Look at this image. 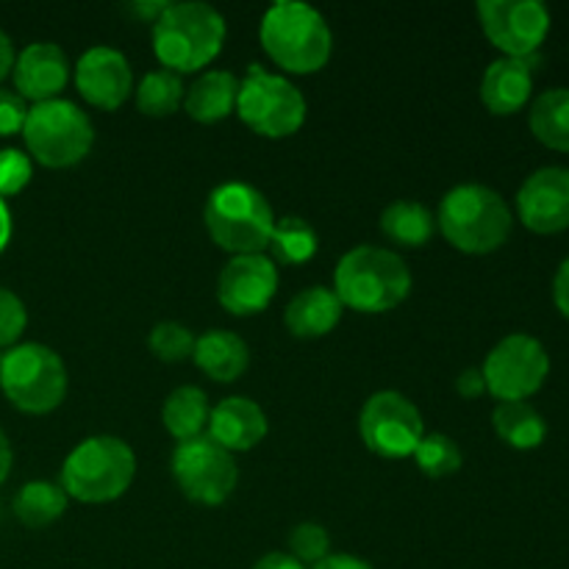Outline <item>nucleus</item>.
Instances as JSON below:
<instances>
[{
	"label": "nucleus",
	"mask_w": 569,
	"mask_h": 569,
	"mask_svg": "<svg viewBox=\"0 0 569 569\" xmlns=\"http://www.w3.org/2000/svg\"><path fill=\"white\" fill-rule=\"evenodd\" d=\"M289 550L300 565H320L322 559L331 556V537L322 526L317 522H300V526L292 528L289 533Z\"/></svg>",
	"instance_id": "obj_32"
},
{
	"label": "nucleus",
	"mask_w": 569,
	"mask_h": 569,
	"mask_svg": "<svg viewBox=\"0 0 569 569\" xmlns=\"http://www.w3.org/2000/svg\"><path fill=\"white\" fill-rule=\"evenodd\" d=\"M14 92L22 100L48 103L70 81V59L56 42H31L14 59Z\"/></svg>",
	"instance_id": "obj_17"
},
{
	"label": "nucleus",
	"mask_w": 569,
	"mask_h": 569,
	"mask_svg": "<svg viewBox=\"0 0 569 569\" xmlns=\"http://www.w3.org/2000/svg\"><path fill=\"white\" fill-rule=\"evenodd\" d=\"M553 300H556V309H559L569 320V259H565V264H561L559 272H556Z\"/></svg>",
	"instance_id": "obj_37"
},
{
	"label": "nucleus",
	"mask_w": 569,
	"mask_h": 569,
	"mask_svg": "<svg viewBox=\"0 0 569 569\" xmlns=\"http://www.w3.org/2000/svg\"><path fill=\"white\" fill-rule=\"evenodd\" d=\"M203 220L214 244L231 256L264 253L276 226L270 200L244 181H228L211 189Z\"/></svg>",
	"instance_id": "obj_6"
},
{
	"label": "nucleus",
	"mask_w": 569,
	"mask_h": 569,
	"mask_svg": "<svg viewBox=\"0 0 569 569\" xmlns=\"http://www.w3.org/2000/svg\"><path fill=\"white\" fill-rule=\"evenodd\" d=\"M315 569H372L367 561L356 559V556H348V553H339V556H328V559H322L320 565H315Z\"/></svg>",
	"instance_id": "obj_39"
},
{
	"label": "nucleus",
	"mask_w": 569,
	"mask_h": 569,
	"mask_svg": "<svg viewBox=\"0 0 569 569\" xmlns=\"http://www.w3.org/2000/svg\"><path fill=\"white\" fill-rule=\"evenodd\" d=\"M67 367L53 348L39 342L14 345L3 353L0 389L14 409L26 415H50L67 398Z\"/></svg>",
	"instance_id": "obj_7"
},
{
	"label": "nucleus",
	"mask_w": 569,
	"mask_h": 569,
	"mask_svg": "<svg viewBox=\"0 0 569 569\" xmlns=\"http://www.w3.org/2000/svg\"><path fill=\"white\" fill-rule=\"evenodd\" d=\"M533 137L550 150L569 153V89H548L531 106Z\"/></svg>",
	"instance_id": "obj_27"
},
{
	"label": "nucleus",
	"mask_w": 569,
	"mask_h": 569,
	"mask_svg": "<svg viewBox=\"0 0 569 569\" xmlns=\"http://www.w3.org/2000/svg\"><path fill=\"white\" fill-rule=\"evenodd\" d=\"M14 59H17V53H14V44H11L9 33L0 31V83H3V78L14 70Z\"/></svg>",
	"instance_id": "obj_40"
},
{
	"label": "nucleus",
	"mask_w": 569,
	"mask_h": 569,
	"mask_svg": "<svg viewBox=\"0 0 569 569\" xmlns=\"http://www.w3.org/2000/svg\"><path fill=\"white\" fill-rule=\"evenodd\" d=\"M28 100H22L14 89L0 87V137H14L22 133L28 120Z\"/></svg>",
	"instance_id": "obj_35"
},
{
	"label": "nucleus",
	"mask_w": 569,
	"mask_h": 569,
	"mask_svg": "<svg viewBox=\"0 0 569 569\" xmlns=\"http://www.w3.org/2000/svg\"><path fill=\"white\" fill-rule=\"evenodd\" d=\"M226 17L209 3H170L153 22V50L164 70L187 76L209 67L226 44Z\"/></svg>",
	"instance_id": "obj_2"
},
{
	"label": "nucleus",
	"mask_w": 569,
	"mask_h": 569,
	"mask_svg": "<svg viewBox=\"0 0 569 569\" xmlns=\"http://www.w3.org/2000/svg\"><path fill=\"white\" fill-rule=\"evenodd\" d=\"M437 226L456 250L487 256L503 248L509 239L511 211L495 189L483 183H461L442 198Z\"/></svg>",
	"instance_id": "obj_4"
},
{
	"label": "nucleus",
	"mask_w": 569,
	"mask_h": 569,
	"mask_svg": "<svg viewBox=\"0 0 569 569\" xmlns=\"http://www.w3.org/2000/svg\"><path fill=\"white\" fill-rule=\"evenodd\" d=\"M148 348L156 359L167 361V365H178V361L192 359L194 353V333L189 331L181 322H159V326L150 331Z\"/></svg>",
	"instance_id": "obj_31"
},
{
	"label": "nucleus",
	"mask_w": 569,
	"mask_h": 569,
	"mask_svg": "<svg viewBox=\"0 0 569 569\" xmlns=\"http://www.w3.org/2000/svg\"><path fill=\"white\" fill-rule=\"evenodd\" d=\"M267 428L270 426H267V415L261 411V406L237 395V398L220 400L211 409L206 437L228 453H248L256 445H261V439L267 437Z\"/></svg>",
	"instance_id": "obj_18"
},
{
	"label": "nucleus",
	"mask_w": 569,
	"mask_h": 569,
	"mask_svg": "<svg viewBox=\"0 0 569 569\" xmlns=\"http://www.w3.org/2000/svg\"><path fill=\"white\" fill-rule=\"evenodd\" d=\"M76 89L94 109L117 111L133 92L131 64L120 50L94 44L78 59Z\"/></svg>",
	"instance_id": "obj_15"
},
{
	"label": "nucleus",
	"mask_w": 569,
	"mask_h": 569,
	"mask_svg": "<svg viewBox=\"0 0 569 569\" xmlns=\"http://www.w3.org/2000/svg\"><path fill=\"white\" fill-rule=\"evenodd\" d=\"M194 365L217 383H233L250 367V350L239 333L211 328L194 339Z\"/></svg>",
	"instance_id": "obj_21"
},
{
	"label": "nucleus",
	"mask_w": 569,
	"mask_h": 569,
	"mask_svg": "<svg viewBox=\"0 0 569 569\" xmlns=\"http://www.w3.org/2000/svg\"><path fill=\"white\" fill-rule=\"evenodd\" d=\"M167 6H170V3H133L131 11H137V14H142V20L156 22L161 14H164Z\"/></svg>",
	"instance_id": "obj_43"
},
{
	"label": "nucleus",
	"mask_w": 569,
	"mask_h": 569,
	"mask_svg": "<svg viewBox=\"0 0 569 569\" xmlns=\"http://www.w3.org/2000/svg\"><path fill=\"white\" fill-rule=\"evenodd\" d=\"M333 292L359 315H383L409 298L411 270L395 250L359 244L339 259Z\"/></svg>",
	"instance_id": "obj_1"
},
{
	"label": "nucleus",
	"mask_w": 569,
	"mask_h": 569,
	"mask_svg": "<svg viewBox=\"0 0 569 569\" xmlns=\"http://www.w3.org/2000/svg\"><path fill=\"white\" fill-rule=\"evenodd\" d=\"M342 311L345 306L342 300L337 298L333 289L309 287L289 300L287 311H283V322H287L292 337L320 339V337H328V333L339 326Z\"/></svg>",
	"instance_id": "obj_20"
},
{
	"label": "nucleus",
	"mask_w": 569,
	"mask_h": 569,
	"mask_svg": "<svg viewBox=\"0 0 569 569\" xmlns=\"http://www.w3.org/2000/svg\"><path fill=\"white\" fill-rule=\"evenodd\" d=\"M278 292V267L270 256H233L217 281V300L233 317L261 315Z\"/></svg>",
	"instance_id": "obj_14"
},
{
	"label": "nucleus",
	"mask_w": 569,
	"mask_h": 569,
	"mask_svg": "<svg viewBox=\"0 0 569 569\" xmlns=\"http://www.w3.org/2000/svg\"><path fill=\"white\" fill-rule=\"evenodd\" d=\"M170 470L178 489L200 506L226 503L239 483V467L233 461V453L222 450L209 437L178 442Z\"/></svg>",
	"instance_id": "obj_11"
},
{
	"label": "nucleus",
	"mask_w": 569,
	"mask_h": 569,
	"mask_svg": "<svg viewBox=\"0 0 569 569\" xmlns=\"http://www.w3.org/2000/svg\"><path fill=\"white\" fill-rule=\"evenodd\" d=\"M517 211L528 231L561 233L569 228V170L542 167L517 192Z\"/></svg>",
	"instance_id": "obj_16"
},
{
	"label": "nucleus",
	"mask_w": 569,
	"mask_h": 569,
	"mask_svg": "<svg viewBox=\"0 0 569 569\" xmlns=\"http://www.w3.org/2000/svg\"><path fill=\"white\" fill-rule=\"evenodd\" d=\"M137 456L117 437H89L72 448L61 465V489L87 506L111 503L131 489Z\"/></svg>",
	"instance_id": "obj_5"
},
{
	"label": "nucleus",
	"mask_w": 569,
	"mask_h": 569,
	"mask_svg": "<svg viewBox=\"0 0 569 569\" xmlns=\"http://www.w3.org/2000/svg\"><path fill=\"white\" fill-rule=\"evenodd\" d=\"M456 392H459L461 398H467V400L481 398V395L487 392V381H483V372L476 370V367H470V370L461 372V376L456 378Z\"/></svg>",
	"instance_id": "obj_36"
},
{
	"label": "nucleus",
	"mask_w": 569,
	"mask_h": 569,
	"mask_svg": "<svg viewBox=\"0 0 569 569\" xmlns=\"http://www.w3.org/2000/svg\"><path fill=\"white\" fill-rule=\"evenodd\" d=\"M415 461L428 478H448L461 470L465 456H461V448L456 445V439L445 437V433H428L417 445Z\"/></svg>",
	"instance_id": "obj_30"
},
{
	"label": "nucleus",
	"mask_w": 569,
	"mask_h": 569,
	"mask_svg": "<svg viewBox=\"0 0 569 569\" xmlns=\"http://www.w3.org/2000/svg\"><path fill=\"white\" fill-rule=\"evenodd\" d=\"M267 248H270V259L276 261V267H300L315 259L317 248H320V239H317L315 226L309 220L287 214L281 220H276Z\"/></svg>",
	"instance_id": "obj_26"
},
{
	"label": "nucleus",
	"mask_w": 569,
	"mask_h": 569,
	"mask_svg": "<svg viewBox=\"0 0 569 569\" xmlns=\"http://www.w3.org/2000/svg\"><path fill=\"white\" fill-rule=\"evenodd\" d=\"M237 111L239 120L259 137L283 139L300 131L309 106L303 92L289 78L250 64L248 76L239 81Z\"/></svg>",
	"instance_id": "obj_9"
},
{
	"label": "nucleus",
	"mask_w": 569,
	"mask_h": 569,
	"mask_svg": "<svg viewBox=\"0 0 569 569\" xmlns=\"http://www.w3.org/2000/svg\"><path fill=\"white\" fill-rule=\"evenodd\" d=\"M11 461H14V456H11L9 437H6V431H3V428H0V487H3L6 478H9Z\"/></svg>",
	"instance_id": "obj_41"
},
{
	"label": "nucleus",
	"mask_w": 569,
	"mask_h": 569,
	"mask_svg": "<svg viewBox=\"0 0 569 569\" xmlns=\"http://www.w3.org/2000/svg\"><path fill=\"white\" fill-rule=\"evenodd\" d=\"M239 98V78L228 70H209L200 78H194L192 87L187 89L183 98V109L194 122H211L226 120L228 114L237 111Z\"/></svg>",
	"instance_id": "obj_22"
},
{
	"label": "nucleus",
	"mask_w": 569,
	"mask_h": 569,
	"mask_svg": "<svg viewBox=\"0 0 569 569\" xmlns=\"http://www.w3.org/2000/svg\"><path fill=\"white\" fill-rule=\"evenodd\" d=\"M9 239H11V211L9 206H6V200L0 198V253L6 250Z\"/></svg>",
	"instance_id": "obj_42"
},
{
	"label": "nucleus",
	"mask_w": 569,
	"mask_h": 569,
	"mask_svg": "<svg viewBox=\"0 0 569 569\" xmlns=\"http://www.w3.org/2000/svg\"><path fill=\"white\" fill-rule=\"evenodd\" d=\"M478 20L506 59H533L550 31V11L539 0H481Z\"/></svg>",
	"instance_id": "obj_13"
},
{
	"label": "nucleus",
	"mask_w": 569,
	"mask_h": 569,
	"mask_svg": "<svg viewBox=\"0 0 569 569\" xmlns=\"http://www.w3.org/2000/svg\"><path fill=\"white\" fill-rule=\"evenodd\" d=\"M187 98V87L178 72L153 70L139 81L137 87V106L144 117H170L176 114Z\"/></svg>",
	"instance_id": "obj_29"
},
{
	"label": "nucleus",
	"mask_w": 569,
	"mask_h": 569,
	"mask_svg": "<svg viewBox=\"0 0 569 569\" xmlns=\"http://www.w3.org/2000/svg\"><path fill=\"white\" fill-rule=\"evenodd\" d=\"M33 161L26 150L3 148L0 150V198L20 194L31 183Z\"/></svg>",
	"instance_id": "obj_33"
},
{
	"label": "nucleus",
	"mask_w": 569,
	"mask_h": 569,
	"mask_svg": "<svg viewBox=\"0 0 569 569\" xmlns=\"http://www.w3.org/2000/svg\"><path fill=\"white\" fill-rule=\"evenodd\" d=\"M492 426L498 437L515 450H533L548 437L545 417L526 400H511V403H498L492 415Z\"/></svg>",
	"instance_id": "obj_25"
},
{
	"label": "nucleus",
	"mask_w": 569,
	"mask_h": 569,
	"mask_svg": "<svg viewBox=\"0 0 569 569\" xmlns=\"http://www.w3.org/2000/svg\"><path fill=\"white\" fill-rule=\"evenodd\" d=\"M67 492L61 483L28 481L14 498V515L26 528H48L67 511Z\"/></svg>",
	"instance_id": "obj_28"
},
{
	"label": "nucleus",
	"mask_w": 569,
	"mask_h": 569,
	"mask_svg": "<svg viewBox=\"0 0 569 569\" xmlns=\"http://www.w3.org/2000/svg\"><path fill=\"white\" fill-rule=\"evenodd\" d=\"M537 59V56H533ZM533 59H498L487 67L481 100L492 114H517L533 92Z\"/></svg>",
	"instance_id": "obj_19"
},
{
	"label": "nucleus",
	"mask_w": 569,
	"mask_h": 569,
	"mask_svg": "<svg viewBox=\"0 0 569 569\" xmlns=\"http://www.w3.org/2000/svg\"><path fill=\"white\" fill-rule=\"evenodd\" d=\"M381 231L400 248H422L437 231V217L417 200H395L383 209Z\"/></svg>",
	"instance_id": "obj_24"
},
{
	"label": "nucleus",
	"mask_w": 569,
	"mask_h": 569,
	"mask_svg": "<svg viewBox=\"0 0 569 569\" xmlns=\"http://www.w3.org/2000/svg\"><path fill=\"white\" fill-rule=\"evenodd\" d=\"M0 367H3V350H0Z\"/></svg>",
	"instance_id": "obj_44"
},
{
	"label": "nucleus",
	"mask_w": 569,
	"mask_h": 569,
	"mask_svg": "<svg viewBox=\"0 0 569 569\" xmlns=\"http://www.w3.org/2000/svg\"><path fill=\"white\" fill-rule=\"evenodd\" d=\"M359 431L367 448L383 459H409L426 437L420 409L406 395L392 389L367 398L359 417Z\"/></svg>",
	"instance_id": "obj_12"
},
{
	"label": "nucleus",
	"mask_w": 569,
	"mask_h": 569,
	"mask_svg": "<svg viewBox=\"0 0 569 569\" xmlns=\"http://www.w3.org/2000/svg\"><path fill=\"white\" fill-rule=\"evenodd\" d=\"M253 569H306V567L289 553H267L264 559L256 561Z\"/></svg>",
	"instance_id": "obj_38"
},
{
	"label": "nucleus",
	"mask_w": 569,
	"mask_h": 569,
	"mask_svg": "<svg viewBox=\"0 0 569 569\" xmlns=\"http://www.w3.org/2000/svg\"><path fill=\"white\" fill-rule=\"evenodd\" d=\"M28 328L26 303L11 289L0 287V350L14 348Z\"/></svg>",
	"instance_id": "obj_34"
},
{
	"label": "nucleus",
	"mask_w": 569,
	"mask_h": 569,
	"mask_svg": "<svg viewBox=\"0 0 569 569\" xmlns=\"http://www.w3.org/2000/svg\"><path fill=\"white\" fill-rule=\"evenodd\" d=\"M481 372L487 381V392L495 395L500 403L526 400L537 395L548 378V350L528 333H511L489 350Z\"/></svg>",
	"instance_id": "obj_10"
},
{
	"label": "nucleus",
	"mask_w": 569,
	"mask_h": 569,
	"mask_svg": "<svg viewBox=\"0 0 569 569\" xmlns=\"http://www.w3.org/2000/svg\"><path fill=\"white\" fill-rule=\"evenodd\" d=\"M259 37L267 56L295 76L320 72L333 53V33L326 17L298 0L272 3L261 17Z\"/></svg>",
	"instance_id": "obj_3"
},
{
	"label": "nucleus",
	"mask_w": 569,
	"mask_h": 569,
	"mask_svg": "<svg viewBox=\"0 0 569 569\" xmlns=\"http://www.w3.org/2000/svg\"><path fill=\"white\" fill-rule=\"evenodd\" d=\"M22 139L31 161L50 170H64L87 159L94 144V128L87 111L78 109L72 100L56 98L28 109Z\"/></svg>",
	"instance_id": "obj_8"
},
{
	"label": "nucleus",
	"mask_w": 569,
	"mask_h": 569,
	"mask_svg": "<svg viewBox=\"0 0 569 569\" xmlns=\"http://www.w3.org/2000/svg\"><path fill=\"white\" fill-rule=\"evenodd\" d=\"M209 398L198 387L172 389L170 398L164 400V409H161V422H164L167 433L176 437L178 442L203 437V431L209 428Z\"/></svg>",
	"instance_id": "obj_23"
}]
</instances>
